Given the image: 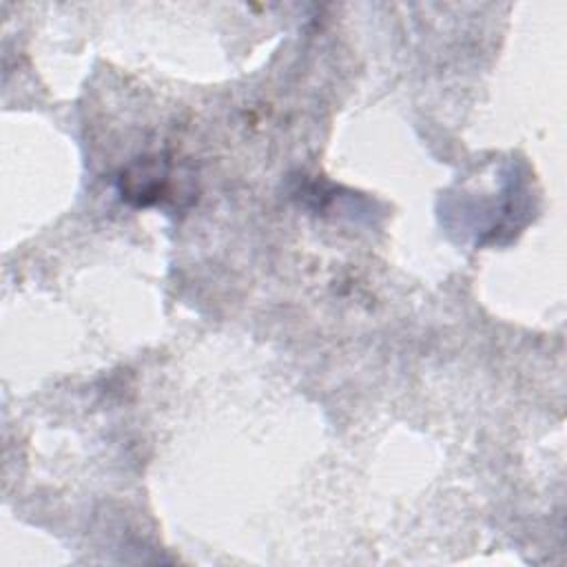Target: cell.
<instances>
[{
	"mask_svg": "<svg viewBox=\"0 0 567 567\" xmlns=\"http://www.w3.org/2000/svg\"><path fill=\"white\" fill-rule=\"evenodd\" d=\"M168 190V166L164 159H144L122 175V195L137 206H148Z\"/></svg>",
	"mask_w": 567,
	"mask_h": 567,
	"instance_id": "6da1fadb",
	"label": "cell"
}]
</instances>
